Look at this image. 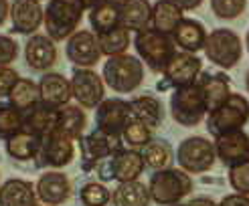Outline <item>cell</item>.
<instances>
[{"label":"cell","mask_w":249,"mask_h":206,"mask_svg":"<svg viewBox=\"0 0 249 206\" xmlns=\"http://www.w3.org/2000/svg\"><path fill=\"white\" fill-rule=\"evenodd\" d=\"M18 57V47L10 36L0 34V67H8Z\"/></svg>","instance_id":"cell-40"},{"label":"cell","mask_w":249,"mask_h":206,"mask_svg":"<svg viewBox=\"0 0 249 206\" xmlns=\"http://www.w3.org/2000/svg\"><path fill=\"white\" fill-rule=\"evenodd\" d=\"M87 124L85 111L81 109V105H65L59 109V124L57 129L61 133H65L71 140H79L83 136V129Z\"/></svg>","instance_id":"cell-30"},{"label":"cell","mask_w":249,"mask_h":206,"mask_svg":"<svg viewBox=\"0 0 249 206\" xmlns=\"http://www.w3.org/2000/svg\"><path fill=\"white\" fill-rule=\"evenodd\" d=\"M79 200L83 202V206H106L111 200V192L104 184L89 182V184H85L81 188Z\"/></svg>","instance_id":"cell-37"},{"label":"cell","mask_w":249,"mask_h":206,"mask_svg":"<svg viewBox=\"0 0 249 206\" xmlns=\"http://www.w3.org/2000/svg\"><path fill=\"white\" fill-rule=\"evenodd\" d=\"M203 71V63L195 53H174L172 59L168 61V65L164 67V77L168 83L182 87V85L196 83L198 75Z\"/></svg>","instance_id":"cell-12"},{"label":"cell","mask_w":249,"mask_h":206,"mask_svg":"<svg viewBox=\"0 0 249 206\" xmlns=\"http://www.w3.org/2000/svg\"><path fill=\"white\" fill-rule=\"evenodd\" d=\"M41 143L43 140L36 133L22 127L18 133H15L12 138L6 140V152L15 160H33V158L39 156Z\"/></svg>","instance_id":"cell-26"},{"label":"cell","mask_w":249,"mask_h":206,"mask_svg":"<svg viewBox=\"0 0 249 206\" xmlns=\"http://www.w3.org/2000/svg\"><path fill=\"white\" fill-rule=\"evenodd\" d=\"M39 93H41V103L61 109L69 103L73 97L71 93V81H67L59 73H45L39 81Z\"/></svg>","instance_id":"cell-19"},{"label":"cell","mask_w":249,"mask_h":206,"mask_svg":"<svg viewBox=\"0 0 249 206\" xmlns=\"http://www.w3.org/2000/svg\"><path fill=\"white\" fill-rule=\"evenodd\" d=\"M24 127L22 111L10 103H0V138H12Z\"/></svg>","instance_id":"cell-35"},{"label":"cell","mask_w":249,"mask_h":206,"mask_svg":"<svg viewBox=\"0 0 249 206\" xmlns=\"http://www.w3.org/2000/svg\"><path fill=\"white\" fill-rule=\"evenodd\" d=\"M18 73L10 67H0V97H8L10 91L15 89V85L18 83Z\"/></svg>","instance_id":"cell-41"},{"label":"cell","mask_w":249,"mask_h":206,"mask_svg":"<svg viewBox=\"0 0 249 206\" xmlns=\"http://www.w3.org/2000/svg\"><path fill=\"white\" fill-rule=\"evenodd\" d=\"M172 206H189V204H172Z\"/></svg>","instance_id":"cell-50"},{"label":"cell","mask_w":249,"mask_h":206,"mask_svg":"<svg viewBox=\"0 0 249 206\" xmlns=\"http://www.w3.org/2000/svg\"><path fill=\"white\" fill-rule=\"evenodd\" d=\"M0 206H36V190L27 180H6L0 186Z\"/></svg>","instance_id":"cell-25"},{"label":"cell","mask_w":249,"mask_h":206,"mask_svg":"<svg viewBox=\"0 0 249 206\" xmlns=\"http://www.w3.org/2000/svg\"><path fill=\"white\" fill-rule=\"evenodd\" d=\"M130 109H132V117L142 121V124L148 126L150 129H156L164 119L162 103H160L152 95H142V97L132 99L130 101Z\"/></svg>","instance_id":"cell-27"},{"label":"cell","mask_w":249,"mask_h":206,"mask_svg":"<svg viewBox=\"0 0 249 206\" xmlns=\"http://www.w3.org/2000/svg\"><path fill=\"white\" fill-rule=\"evenodd\" d=\"M134 47H136V51H138L140 59L152 71H164V67L168 65L172 55L177 53L174 51V41L170 39V34L160 32L154 27L136 32Z\"/></svg>","instance_id":"cell-5"},{"label":"cell","mask_w":249,"mask_h":206,"mask_svg":"<svg viewBox=\"0 0 249 206\" xmlns=\"http://www.w3.org/2000/svg\"><path fill=\"white\" fill-rule=\"evenodd\" d=\"M120 24L126 31L140 32L150 29L152 24V6L148 0H124L120 6Z\"/></svg>","instance_id":"cell-23"},{"label":"cell","mask_w":249,"mask_h":206,"mask_svg":"<svg viewBox=\"0 0 249 206\" xmlns=\"http://www.w3.org/2000/svg\"><path fill=\"white\" fill-rule=\"evenodd\" d=\"M57 124H59V109L49 107L45 103L35 105L31 111H27V117H24V129L36 133L41 140L57 131Z\"/></svg>","instance_id":"cell-24"},{"label":"cell","mask_w":249,"mask_h":206,"mask_svg":"<svg viewBox=\"0 0 249 206\" xmlns=\"http://www.w3.org/2000/svg\"><path fill=\"white\" fill-rule=\"evenodd\" d=\"M150 200H152L150 190L138 180L124 182L111 194L114 206H150Z\"/></svg>","instance_id":"cell-28"},{"label":"cell","mask_w":249,"mask_h":206,"mask_svg":"<svg viewBox=\"0 0 249 206\" xmlns=\"http://www.w3.org/2000/svg\"><path fill=\"white\" fill-rule=\"evenodd\" d=\"M172 2L177 6H180L182 10H195V8L201 6L203 0H172Z\"/></svg>","instance_id":"cell-43"},{"label":"cell","mask_w":249,"mask_h":206,"mask_svg":"<svg viewBox=\"0 0 249 206\" xmlns=\"http://www.w3.org/2000/svg\"><path fill=\"white\" fill-rule=\"evenodd\" d=\"M245 47H247V51H249V31H247V36H245Z\"/></svg>","instance_id":"cell-49"},{"label":"cell","mask_w":249,"mask_h":206,"mask_svg":"<svg viewBox=\"0 0 249 206\" xmlns=\"http://www.w3.org/2000/svg\"><path fill=\"white\" fill-rule=\"evenodd\" d=\"M71 93L81 107H97L104 101V81L91 69H77L71 77Z\"/></svg>","instance_id":"cell-11"},{"label":"cell","mask_w":249,"mask_h":206,"mask_svg":"<svg viewBox=\"0 0 249 206\" xmlns=\"http://www.w3.org/2000/svg\"><path fill=\"white\" fill-rule=\"evenodd\" d=\"M102 2H109V4H118V6H122V4H124V0H102Z\"/></svg>","instance_id":"cell-47"},{"label":"cell","mask_w":249,"mask_h":206,"mask_svg":"<svg viewBox=\"0 0 249 206\" xmlns=\"http://www.w3.org/2000/svg\"><path fill=\"white\" fill-rule=\"evenodd\" d=\"M8 16V0H0V24Z\"/></svg>","instance_id":"cell-45"},{"label":"cell","mask_w":249,"mask_h":206,"mask_svg":"<svg viewBox=\"0 0 249 206\" xmlns=\"http://www.w3.org/2000/svg\"><path fill=\"white\" fill-rule=\"evenodd\" d=\"M10 18L17 32L31 34L45 20V10L39 0H15L10 6Z\"/></svg>","instance_id":"cell-17"},{"label":"cell","mask_w":249,"mask_h":206,"mask_svg":"<svg viewBox=\"0 0 249 206\" xmlns=\"http://www.w3.org/2000/svg\"><path fill=\"white\" fill-rule=\"evenodd\" d=\"M99 2H102V0H81V4H83L85 8H89V10H91L93 6H97Z\"/></svg>","instance_id":"cell-46"},{"label":"cell","mask_w":249,"mask_h":206,"mask_svg":"<svg viewBox=\"0 0 249 206\" xmlns=\"http://www.w3.org/2000/svg\"><path fill=\"white\" fill-rule=\"evenodd\" d=\"M215 160H217L215 143L207 138H201V136L186 138L184 142H180L178 150H177V162L184 172H189V174L209 172V170L215 166Z\"/></svg>","instance_id":"cell-8"},{"label":"cell","mask_w":249,"mask_h":206,"mask_svg":"<svg viewBox=\"0 0 249 206\" xmlns=\"http://www.w3.org/2000/svg\"><path fill=\"white\" fill-rule=\"evenodd\" d=\"M36 198H39L45 206H59L69 200L71 194V184L65 174L61 172H47L36 182Z\"/></svg>","instance_id":"cell-16"},{"label":"cell","mask_w":249,"mask_h":206,"mask_svg":"<svg viewBox=\"0 0 249 206\" xmlns=\"http://www.w3.org/2000/svg\"><path fill=\"white\" fill-rule=\"evenodd\" d=\"M8 101H10V105H15L18 111H31L35 105L41 103L39 85L33 83L31 79H18L15 89L8 95Z\"/></svg>","instance_id":"cell-32"},{"label":"cell","mask_w":249,"mask_h":206,"mask_svg":"<svg viewBox=\"0 0 249 206\" xmlns=\"http://www.w3.org/2000/svg\"><path fill=\"white\" fill-rule=\"evenodd\" d=\"M81 158H83V168L91 170L99 162H104L106 158H109L116 150H120L116 145V140L106 136L99 129L91 131L89 136H81Z\"/></svg>","instance_id":"cell-15"},{"label":"cell","mask_w":249,"mask_h":206,"mask_svg":"<svg viewBox=\"0 0 249 206\" xmlns=\"http://www.w3.org/2000/svg\"><path fill=\"white\" fill-rule=\"evenodd\" d=\"M102 47H99L97 34L91 31H77L67 39V59L73 65L81 69L93 67L99 59H102Z\"/></svg>","instance_id":"cell-10"},{"label":"cell","mask_w":249,"mask_h":206,"mask_svg":"<svg viewBox=\"0 0 249 206\" xmlns=\"http://www.w3.org/2000/svg\"><path fill=\"white\" fill-rule=\"evenodd\" d=\"M97 41H99V47H102L104 55H107V57L124 55L126 48L130 47V31H126L124 27H118L114 31L97 34Z\"/></svg>","instance_id":"cell-34"},{"label":"cell","mask_w":249,"mask_h":206,"mask_svg":"<svg viewBox=\"0 0 249 206\" xmlns=\"http://www.w3.org/2000/svg\"><path fill=\"white\" fill-rule=\"evenodd\" d=\"M73 154H75L73 140L57 129V131L51 133V136L43 138L41 152H39V156H36V158L41 160L43 166L63 168V166H67L73 160Z\"/></svg>","instance_id":"cell-13"},{"label":"cell","mask_w":249,"mask_h":206,"mask_svg":"<svg viewBox=\"0 0 249 206\" xmlns=\"http://www.w3.org/2000/svg\"><path fill=\"white\" fill-rule=\"evenodd\" d=\"M142 160H144V164L148 168L156 170V172H158V170H166L174 162L172 148L168 145V142L152 140V142H148L142 148Z\"/></svg>","instance_id":"cell-33"},{"label":"cell","mask_w":249,"mask_h":206,"mask_svg":"<svg viewBox=\"0 0 249 206\" xmlns=\"http://www.w3.org/2000/svg\"><path fill=\"white\" fill-rule=\"evenodd\" d=\"M89 22L95 31V34H104L107 31H114L120 24V6L109 2H99L89 10Z\"/></svg>","instance_id":"cell-31"},{"label":"cell","mask_w":249,"mask_h":206,"mask_svg":"<svg viewBox=\"0 0 249 206\" xmlns=\"http://www.w3.org/2000/svg\"><path fill=\"white\" fill-rule=\"evenodd\" d=\"M245 87H247V93H249V71H247V75H245Z\"/></svg>","instance_id":"cell-48"},{"label":"cell","mask_w":249,"mask_h":206,"mask_svg":"<svg viewBox=\"0 0 249 206\" xmlns=\"http://www.w3.org/2000/svg\"><path fill=\"white\" fill-rule=\"evenodd\" d=\"M249 121V101L247 97L239 93H231L229 99L219 105L215 111H211L207 117V129L211 136H225L231 131H239Z\"/></svg>","instance_id":"cell-4"},{"label":"cell","mask_w":249,"mask_h":206,"mask_svg":"<svg viewBox=\"0 0 249 206\" xmlns=\"http://www.w3.org/2000/svg\"><path fill=\"white\" fill-rule=\"evenodd\" d=\"M205 53L211 63L221 69H233L241 61L243 43L237 32L231 29H215L211 31L205 43Z\"/></svg>","instance_id":"cell-7"},{"label":"cell","mask_w":249,"mask_h":206,"mask_svg":"<svg viewBox=\"0 0 249 206\" xmlns=\"http://www.w3.org/2000/svg\"><path fill=\"white\" fill-rule=\"evenodd\" d=\"M189 206H219L215 200H211V198H207V196H198V198H193L191 202H189Z\"/></svg>","instance_id":"cell-44"},{"label":"cell","mask_w":249,"mask_h":206,"mask_svg":"<svg viewBox=\"0 0 249 206\" xmlns=\"http://www.w3.org/2000/svg\"><path fill=\"white\" fill-rule=\"evenodd\" d=\"M219 206H249V196H243V194H229V196H225Z\"/></svg>","instance_id":"cell-42"},{"label":"cell","mask_w":249,"mask_h":206,"mask_svg":"<svg viewBox=\"0 0 249 206\" xmlns=\"http://www.w3.org/2000/svg\"><path fill=\"white\" fill-rule=\"evenodd\" d=\"M182 20V8L177 6L172 0H158L152 6V27L160 32L172 34L177 24Z\"/></svg>","instance_id":"cell-29"},{"label":"cell","mask_w":249,"mask_h":206,"mask_svg":"<svg viewBox=\"0 0 249 206\" xmlns=\"http://www.w3.org/2000/svg\"><path fill=\"white\" fill-rule=\"evenodd\" d=\"M132 119L130 103L124 99H104L97 105L95 111V126L106 136L118 140L122 136L124 127Z\"/></svg>","instance_id":"cell-9"},{"label":"cell","mask_w":249,"mask_h":206,"mask_svg":"<svg viewBox=\"0 0 249 206\" xmlns=\"http://www.w3.org/2000/svg\"><path fill=\"white\" fill-rule=\"evenodd\" d=\"M144 160L142 154L136 150H116L111 154V176L120 184L124 182H134L144 172Z\"/></svg>","instance_id":"cell-20"},{"label":"cell","mask_w":249,"mask_h":206,"mask_svg":"<svg viewBox=\"0 0 249 206\" xmlns=\"http://www.w3.org/2000/svg\"><path fill=\"white\" fill-rule=\"evenodd\" d=\"M148 190L156 204L172 206L180 204V200L193 192V180L182 168H166L152 174Z\"/></svg>","instance_id":"cell-1"},{"label":"cell","mask_w":249,"mask_h":206,"mask_svg":"<svg viewBox=\"0 0 249 206\" xmlns=\"http://www.w3.org/2000/svg\"><path fill=\"white\" fill-rule=\"evenodd\" d=\"M150 136H152V129L148 126H144L142 121H138L136 117H132L128 121V126L124 127V131H122L124 142L134 145V148H144L148 142H152Z\"/></svg>","instance_id":"cell-36"},{"label":"cell","mask_w":249,"mask_h":206,"mask_svg":"<svg viewBox=\"0 0 249 206\" xmlns=\"http://www.w3.org/2000/svg\"><path fill=\"white\" fill-rule=\"evenodd\" d=\"M24 57L27 63L35 71H47L55 65L57 61V47L55 41L47 34H33L24 47Z\"/></svg>","instance_id":"cell-18"},{"label":"cell","mask_w":249,"mask_h":206,"mask_svg":"<svg viewBox=\"0 0 249 206\" xmlns=\"http://www.w3.org/2000/svg\"><path fill=\"white\" fill-rule=\"evenodd\" d=\"M207 36L209 34L203 27V22L195 18H182L177 24V29L172 31L174 45H178L184 53H198L201 48H205Z\"/></svg>","instance_id":"cell-21"},{"label":"cell","mask_w":249,"mask_h":206,"mask_svg":"<svg viewBox=\"0 0 249 206\" xmlns=\"http://www.w3.org/2000/svg\"><path fill=\"white\" fill-rule=\"evenodd\" d=\"M229 184L237 194L249 196V160L229 168Z\"/></svg>","instance_id":"cell-39"},{"label":"cell","mask_w":249,"mask_h":206,"mask_svg":"<svg viewBox=\"0 0 249 206\" xmlns=\"http://www.w3.org/2000/svg\"><path fill=\"white\" fill-rule=\"evenodd\" d=\"M104 79L114 91L130 93L138 89L144 79V63L132 55L107 57L104 63Z\"/></svg>","instance_id":"cell-3"},{"label":"cell","mask_w":249,"mask_h":206,"mask_svg":"<svg viewBox=\"0 0 249 206\" xmlns=\"http://www.w3.org/2000/svg\"><path fill=\"white\" fill-rule=\"evenodd\" d=\"M170 111L174 121L184 127H195L196 124H201L207 113V103L198 83L182 85V87L174 89L170 97Z\"/></svg>","instance_id":"cell-6"},{"label":"cell","mask_w":249,"mask_h":206,"mask_svg":"<svg viewBox=\"0 0 249 206\" xmlns=\"http://www.w3.org/2000/svg\"><path fill=\"white\" fill-rule=\"evenodd\" d=\"M247 8V0H211V10L217 18L233 20Z\"/></svg>","instance_id":"cell-38"},{"label":"cell","mask_w":249,"mask_h":206,"mask_svg":"<svg viewBox=\"0 0 249 206\" xmlns=\"http://www.w3.org/2000/svg\"><path fill=\"white\" fill-rule=\"evenodd\" d=\"M198 87L203 91V97H205V103H207V111H215L219 105H223L229 95H231V89H229V81L223 73H203L201 77L196 79Z\"/></svg>","instance_id":"cell-22"},{"label":"cell","mask_w":249,"mask_h":206,"mask_svg":"<svg viewBox=\"0 0 249 206\" xmlns=\"http://www.w3.org/2000/svg\"><path fill=\"white\" fill-rule=\"evenodd\" d=\"M215 152H217V160H221L225 166H235L249 160V136L239 129V131H231L225 136L215 138Z\"/></svg>","instance_id":"cell-14"},{"label":"cell","mask_w":249,"mask_h":206,"mask_svg":"<svg viewBox=\"0 0 249 206\" xmlns=\"http://www.w3.org/2000/svg\"><path fill=\"white\" fill-rule=\"evenodd\" d=\"M85 6L81 0H49L45 8V29L47 36L53 41H65L77 32Z\"/></svg>","instance_id":"cell-2"}]
</instances>
